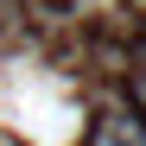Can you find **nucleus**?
Segmentation results:
<instances>
[{
	"instance_id": "f03ea898",
	"label": "nucleus",
	"mask_w": 146,
	"mask_h": 146,
	"mask_svg": "<svg viewBox=\"0 0 146 146\" xmlns=\"http://www.w3.org/2000/svg\"><path fill=\"white\" fill-rule=\"evenodd\" d=\"M127 108L146 114V70H127Z\"/></svg>"
},
{
	"instance_id": "f257e3e1",
	"label": "nucleus",
	"mask_w": 146,
	"mask_h": 146,
	"mask_svg": "<svg viewBox=\"0 0 146 146\" xmlns=\"http://www.w3.org/2000/svg\"><path fill=\"white\" fill-rule=\"evenodd\" d=\"M102 133L121 140V146H146V114L140 108H108L102 114Z\"/></svg>"
},
{
	"instance_id": "20e7f679",
	"label": "nucleus",
	"mask_w": 146,
	"mask_h": 146,
	"mask_svg": "<svg viewBox=\"0 0 146 146\" xmlns=\"http://www.w3.org/2000/svg\"><path fill=\"white\" fill-rule=\"evenodd\" d=\"M38 7H57V0H38Z\"/></svg>"
},
{
	"instance_id": "7ed1b4c3",
	"label": "nucleus",
	"mask_w": 146,
	"mask_h": 146,
	"mask_svg": "<svg viewBox=\"0 0 146 146\" xmlns=\"http://www.w3.org/2000/svg\"><path fill=\"white\" fill-rule=\"evenodd\" d=\"M89 146H121V140H108V133H102V127H95V133H89Z\"/></svg>"
}]
</instances>
